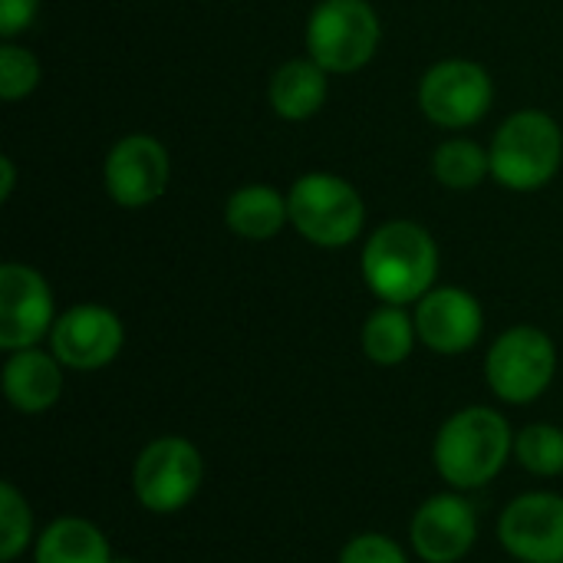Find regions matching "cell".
Instances as JSON below:
<instances>
[{"label": "cell", "instance_id": "11", "mask_svg": "<svg viewBox=\"0 0 563 563\" xmlns=\"http://www.w3.org/2000/svg\"><path fill=\"white\" fill-rule=\"evenodd\" d=\"M125 343L122 320L99 303H79L56 317L49 330V353L76 373H96L109 366Z\"/></svg>", "mask_w": 563, "mask_h": 563}, {"label": "cell", "instance_id": "3", "mask_svg": "<svg viewBox=\"0 0 563 563\" xmlns=\"http://www.w3.org/2000/svg\"><path fill=\"white\" fill-rule=\"evenodd\" d=\"M205 485V455L185 435L152 439L132 465L135 501L158 518L185 511Z\"/></svg>", "mask_w": 563, "mask_h": 563}, {"label": "cell", "instance_id": "22", "mask_svg": "<svg viewBox=\"0 0 563 563\" xmlns=\"http://www.w3.org/2000/svg\"><path fill=\"white\" fill-rule=\"evenodd\" d=\"M33 544H36L33 508L13 482H3L0 485V561L13 563Z\"/></svg>", "mask_w": 563, "mask_h": 563}, {"label": "cell", "instance_id": "21", "mask_svg": "<svg viewBox=\"0 0 563 563\" xmlns=\"http://www.w3.org/2000/svg\"><path fill=\"white\" fill-rule=\"evenodd\" d=\"M432 168L445 188L468 191V188L482 185V178L492 172V155L468 139H449L445 145H439Z\"/></svg>", "mask_w": 563, "mask_h": 563}, {"label": "cell", "instance_id": "14", "mask_svg": "<svg viewBox=\"0 0 563 563\" xmlns=\"http://www.w3.org/2000/svg\"><path fill=\"white\" fill-rule=\"evenodd\" d=\"M168 185V152L152 135H125L106 158V188L122 208L152 205Z\"/></svg>", "mask_w": 563, "mask_h": 563}, {"label": "cell", "instance_id": "27", "mask_svg": "<svg viewBox=\"0 0 563 563\" xmlns=\"http://www.w3.org/2000/svg\"><path fill=\"white\" fill-rule=\"evenodd\" d=\"M115 563H135V561H125V558H115Z\"/></svg>", "mask_w": 563, "mask_h": 563}, {"label": "cell", "instance_id": "20", "mask_svg": "<svg viewBox=\"0 0 563 563\" xmlns=\"http://www.w3.org/2000/svg\"><path fill=\"white\" fill-rule=\"evenodd\" d=\"M515 462L538 475L558 478L563 475V429L554 422H531L515 432Z\"/></svg>", "mask_w": 563, "mask_h": 563}, {"label": "cell", "instance_id": "1", "mask_svg": "<svg viewBox=\"0 0 563 563\" xmlns=\"http://www.w3.org/2000/svg\"><path fill=\"white\" fill-rule=\"evenodd\" d=\"M515 459V429L492 406H465L452 412L432 442V465L452 492H478L492 485Z\"/></svg>", "mask_w": 563, "mask_h": 563}, {"label": "cell", "instance_id": "24", "mask_svg": "<svg viewBox=\"0 0 563 563\" xmlns=\"http://www.w3.org/2000/svg\"><path fill=\"white\" fill-rule=\"evenodd\" d=\"M336 563H409L402 544L383 531H363V534H353Z\"/></svg>", "mask_w": 563, "mask_h": 563}, {"label": "cell", "instance_id": "25", "mask_svg": "<svg viewBox=\"0 0 563 563\" xmlns=\"http://www.w3.org/2000/svg\"><path fill=\"white\" fill-rule=\"evenodd\" d=\"M40 0H0V33L16 36L36 13Z\"/></svg>", "mask_w": 563, "mask_h": 563}, {"label": "cell", "instance_id": "15", "mask_svg": "<svg viewBox=\"0 0 563 563\" xmlns=\"http://www.w3.org/2000/svg\"><path fill=\"white\" fill-rule=\"evenodd\" d=\"M63 363L46 353V350H16L7 356L3 373H0V386L7 402L20 412V416H43L49 412L59 396H63Z\"/></svg>", "mask_w": 563, "mask_h": 563}, {"label": "cell", "instance_id": "8", "mask_svg": "<svg viewBox=\"0 0 563 563\" xmlns=\"http://www.w3.org/2000/svg\"><path fill=\"white\" fill-rule=\"evenodd\" d=\"M409 544L422 563H459L478 544V515L465 492L426 498L409 521Z\"/></svg>", "mask_w": 563, "mask_h": 563}, {"label": "cell", "instance_id": "6", "mask_svg": "<svg viewBox=\"0 0 563 563\" xmlns=\"http://www.w3.org/2000/svg\"><path fill=\"white\" fill-rule=\"evenodd\" d=\"M294 228L317 247H343L360 238L366 208L360 191L327 172L303 175L287 198Z\"/></svg>", "mask_w": 563, "mask_h": 563}, {"label": "cell", "instance_id": "16", "mask_svg": "<svg viewBox=\"0 0 563 563\" xmlns=\"http://www.w3.org/2000/svg\"><path fill=\"white\" fill-rule=\"evenodd\" d=\"M33 563H115V554L96 521L63 515L36 534Z\"/></svg>", "mask_w": 563, "mask_h": 563}, {"label": "cell", "instance_id": "17", "mask_svg": "<svg viewBox=\"0 0 563 563\" xmlns=\"http://www.w3.org/2000/svg\"><path fill=\"white\" fill-rule=\"evenodd\" d=\"M327 102V69L313 59H290L271 79V106L280 119L300 122Z\"/></svg>", "mask_w": 563, "mask_h": 563}, {"label": "cell", "instance_id": "4", "mask_svg": "<svg viewBox=\"0 0 563 563\" xmlns=\"http://www.w3.org/2000/svg\"><path fill=\"white\" fill-rule=\"evenodd\" d=\"M492 175L511 191L544 188L561 168L563 139L548 112H515L492 142Z\"/></svg>", "mask_w": 563, "mask_h": 563}, {"label": "cell", "instance_id": "19", "mask_svg": "<svg viewBox=\"0 0 563 563\" xmlns=\"http://www.w3.org/2000/svg\"><path fill=\"white\" fill-rule=\"evenodd\" d=\"M416 340H419L416 317H409L402 307H393V303L373 310L363 323V333H360L363 353L376 366L406 363L416 350Z\"/></svg>", "mask_w": 563, "mask_h": 563}, {"label": "cell", "instance_id": "5", "mask_svg": "<svg viewBox=\"0 0 563 563\" xmlns=\"http://www.w3.org/2000/svg\"><path fill=\"white\" fill-rule=\"evenodd\" d=\"M554 373H558L554 340L538 327L505 330L485 356L488 389L508 406L538 402L551 389Z\"/></svg>", "mask_w": 563, "mask_h": 563}, {"label": "cell", "instance_id": "13", "mask_svg": "<svg viewBox=\"0 0 563 563\" xmlns=\"http://www.w3.org/2000/svg\"><path fill=\"white\" fill-rule=\"evenodd\" d=\"M416 330L422 346L439 356L468 353L485 330L482 303L462 287H432L416 307Z\"/></svg>", "mask_w": 563, "mask_h": 563}, {"label": "cell", "instance_id": "7", "mask_svg": "<svg viewBox=\"0 0 563 563\" xmlns=\"http://www.w3.org/2000/svg\"><path fill=\"white\" fill-rule=\"evenodd\" d=\"M379 46V16L366 0H323L307 23L310 59L327 73L363 69Z\"/></svg>", "mask_w": 563, "mask_h": 563}, {"label": "cell", "instance_id": "18", "mask_svg": "<svg viewBox=\"0 0 563 563\" xmlns=\"http://www.w3.org/2000/svg\"><path fill=\"white\" fill-rule=\"evenodd\" d=\"M287 218H290L287 198L280 191H274L271 185L238 188L228 198V208H224L228 228L238 238H247V241H271V238H277L280 228L287 224Z\"/></svg>", "mask_w": 563, "mask_h": 563}, {"label": "cell", "instance_id": "2", "mask_svg": "<svg viewBox=\"0 0 563 563\" xmlns=\"http://www.w3.org/2000/svg\"><path fill=\"white\" fill-rule=\"evenodd\" d=\"M435 274L439 247L432 234L412 221L383 224L363 247V277L383 303H419L432 290Z\"/></svg>", "mask_w": 563, "mask_h": 563}, {"label": "cell", "instance_id": "10", "mask_svg": "<svg viewBox=\"0 0 563 563\" xmlns=\"http://www.w3.org/2000/svg\"><path fill=\"white\" fill-rule=\"evenodd\" d=\"M498 541L518 563H563V495L528 492L508 501Z\"/></svg>", "mask_w": 563, "mask_h": 563}, {"label": "cell", "instance_id": "9", "mask_svg": "<svg viewBox=\"0 0 563 563\" xmlns=\"http://www.w3.org/2000/svg\"><path fill=\"white\" fill-rule=\"evenodd\" d=\"M495 99L492 76L472 59H445L432 66L419 86L422 112L445 129H465L478 122Z\"/></svg>", "mask_w": 563, "mask_h": 563}, {"label": "cell", "instance_id": "26", "mask_svg": "<svg viewBox=\"0 0 563 563\" xmlns=\"http://www.w3.org/2000/svg\"><path fill=\"white\" fill-rule=\"evenodd\" d=\"M13 181H16V175H13V162H10V158H0V201H7V198H10Z\"/></svg>", "mask_w": 563, "mask_h": 563}, {"label": "cell", "instance_id": "23", "mask_svg": "<svg viewBox=\"0 0 563 563\" xmlns=\"http://www.w3.org/2000/svg\"><path fill=\"white\" fill-rule=\"evenodd\" d=\"M40 82V63L30 49L3 43L0 46V96L7 102H16L30 96Z\"/></svg>", "mask_w": 563, "mask_h": 563}, {"label": "cell", "instance_id": "12", "mask_svg": "<svg viewBox=\"0 0 563 563\" xmlns=\"http://www.w3.org/2000/svg\"><path fill=\"white\" fill-rule=\"evenodd\" d=\"M53 290L40 271L26 264L0 267V346L7 353L30 350L53 330Z\"/></svg>", "mask_w": 563, "mask_h": 563}]
</instances>
